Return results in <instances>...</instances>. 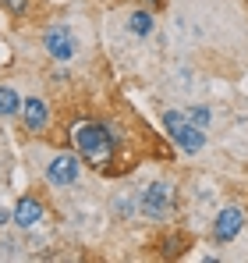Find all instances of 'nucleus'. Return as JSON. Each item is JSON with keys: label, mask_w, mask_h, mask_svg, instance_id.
Masks as SVG:
<instances>
[{"label": "nucleus", "mask_w": 248, "mask_h": 263, "mask_svg": "<svg viewBox=\"0 0 248 263\" xmlns=\"http://www.w3.org/2000/svg\"><path fill=\"white\" fill-rule=\"evenodd\" d=\"M75 146H78V153H82L89 164L103 167L110 160V153H114V135L103 128V125H96V121H85V125L75 128Z\"/></svg>", "instance_id": "1"}, {"label": "nucleus", "mask_w": 248, "mask_h": 263, "mask_svg": "<svg viewBox=\"0 0 248 263\" xmlns=\"http://www.w3.org/2000/svg\"><path fill=\"white\" fill-rule=\"evenodd\" d=\"M0 4H4V7H11L14 14H22V11H25V0H0Z\"/></svg>", "instance_id": "12"}, {"label": "nucleus", "mask_w": 248, "mask_h": 263, "mask_svg": "<svg viewBox=\"0 0 248 263\" xmlns=\"http://www.w3.org/2000/svg\"><path fill=\"white\" fill-rule=\"evenodd\" d=\"M131 32H135V36H149V32H153V18H149L146 11L131 14Z\"/></svg>", "instance_id": "10"}, {"label": "nucleus", "mask_w": 248, "mask_h": 263, "mask_svg": "<svg viewBox=\"0 0 248 263\" xmlns=\"http://www.w3.org/2000/svg\"><path fill=\"white\" fill-rule=\"evenodd\" d=\"M39 220H43V203L32 196H22L18 206H14V224L18 228H36Z\"/></svg>", "instance_id": "7"}, {"label": "nucleus", "mask_w": 248, "mask_h": 263, "mask_svg": "<svg viewBox=\"0 0 248 263\" xmlns=\"http://www.w3.org/2000/svg\"><path fill=\"white\" fill-rule=\"evenodd\" d=\"M241 224H245V214H241L238 206H227V210H220V217H216V228H213L216 242H231V238H238Z\"/></svg>", "instance_id": "6"}, {"label": "nucleus", "mask_w": 248, "mask_h": 263, "mask_svg": "<svg viewBox=\"0 0 248 263\" xmlns=\"http://www.w3.org/2000/svg\"><path fill=\"white\" fill-rule=\"evenodd\" d=\"M18 110H22L18 92L11 86H0V118H11V114H18Z\"/></svg>", "instance_id": "9"}, {"label": "nucleus", "mask_w": 248, "mask_h": 263, "mask_svg": "<svg viewBox=\"0 0 248 263\" xmlns=\"http://www.w3.org/2000/svg\"><path fill=\"white\" fill-rule=\"evenodd\" d=\"M46 178H50V185H75L78 181V157H71V153L53 157L46 164Z\"/></svg>", "instance_id": "3"}, {"label": "nucleus", "mask_w": 248, "mask_h": 263, "mask_svg": "<svg viewBox=\"0 0 248 263\" xmlns=\"http://www.w3.org/2000/svg\"><path fill=\"white\" fill-rule=\"evenodd\" d=\"M170 199H174L170 185H167V181H156V185L146 189V196H142V210H146L149 217H163L167 206H170Z\"/></svg>", "instance_id": "5"}, {"label": "nucleus", "mask_w": 248, "mask_h": 263, "mask_svg": "<svg viewBox=\"0 0 248 263\" xmlns=\"http://www.w3.org/2000/svg\"><path fill=\"white\" fill-rule=\"evenodd\" d=\"M43 43H46V50H50V57H57V61H71L75 50H78L75 36H71L68 29H50V32L43 36Z\"/></svg>", "instance_id": "4"}, {"label": "nucleus", "mask_w": 248, "mask_h": 263, "mask_svg": "<svg viewBox=\"0 0 248 263\" xmlns=\"http://www.w3.org/2000/svg\"><path fill=\"white\" fill-rule=\"evenodd\" d=\"M22 118H25V128H29V132H43V128H46V121H50L46 103L36 100V96H29V100L22 103Z\"/></svg>", "instance_id": "8"}, {"label": "nucleus", "mask_w": 248, "mask_h": 263, "mask_svg": "<svg viewBox=\"0 0 248 263\" xmlns=\"http://www.w3.org/2000/svg\"><path fill=\"white\" fill-rule=\"evenodd\" d=\"M167 132L174 135V142H177L184 153H199V149L206 146L202 128H199L195 121H188L184 114H177V110H170V114H167Z\"/></svg>", "instance_id": "2"}, {"label": "nucleus", "mask_w": 248, "mask_h": 263, "mask_svg": "<svg viewBox=\"0 0 248 263\" xmlns=\"http://www.w3.org/2000/svg\"><path fill=\"white\" fill-rule=\"evenodd\" d=\"M192 121H195V125H206V121H209V110H206V107H195V110H192Z\"/></svg>", "instance_id": "11"}]
</instances>
